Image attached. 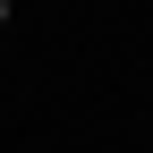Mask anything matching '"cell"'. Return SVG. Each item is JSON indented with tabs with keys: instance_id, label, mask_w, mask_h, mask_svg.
Instances as JSON below:
<instances>
[{
	"instance_id": "1",
	"label": "cell",
	"mask_w": 153,
	"mask_h": 153,
	"mask_svg": "<svg viewBox=\"0 0 153 153\" xmlns=\"http://www.w3.org/2000/svg\"><path fill=\"white\" fill-rule=\"evenodd\" d=\"M0 26H9V0H0Z\"/></svg>"
}]
</instances>
